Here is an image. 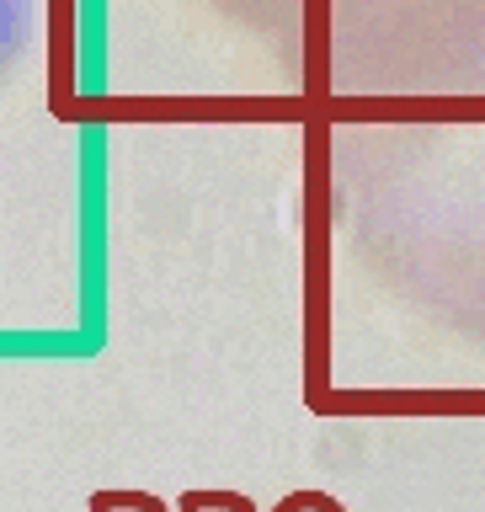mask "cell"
I'll return each mask as SVG.
<instances>
[{"instance_id": "6da1fadb", "label": "cell", "mask_w": 485, "mask_h": 512, "mask_svg": "<svg viewBox=\"0 0 485 512\" xmlns=\"http://www.w3.org/2000/svg\"><path fill=\"white\" fill-rule=\"evenodd\" d=\"M304 507H315V512H347L336 496H326V491H294V496H283L272 512H304Z\"/></svg>"}]
</instances>
